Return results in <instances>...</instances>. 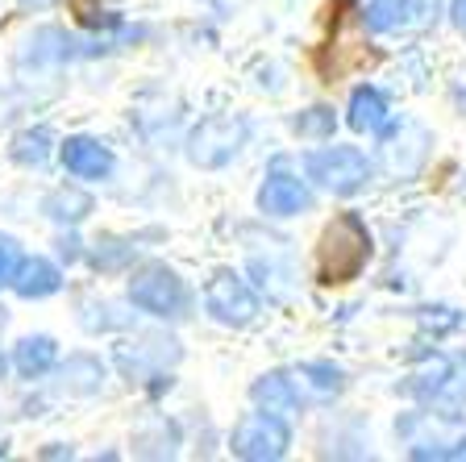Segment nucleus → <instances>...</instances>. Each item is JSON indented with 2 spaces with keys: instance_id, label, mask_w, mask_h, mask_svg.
<instances>
[{
  "instance_id": "1",
  "label": "nucleus",
  "mask_w": 466,
  "mask_h": 462,
  "mask_svg": "<svg viewBox=\"0 0 466 462\" xmlns=\"http://www.w3.org/2000/svg\"><path fill=\"white\" fill-rule=\"evenodd\" d=\"M370 262V230L359 212H341L325 225L317 246V275L320 283L341 288V283L359 280L362 267Z\"/></svg>"
},
{
  "instance_id": "2",
  "label": "nucleus",
  "mask_w": 466,
  "mask_h": 462,
  "mask_svg": "<svg viewBox=\"0 0 466 462\" xmlns=\"http://www.w3.org/2000/svg\"><path fill=\"white\" fill-rule=\"evenodd\" d=\"M129 300H134L142 313H150V317H167V321L187 317L184 280H179L171 267H163V262H146L142 271H134V280H129Z\"/></svg>"
},
{
  "instance_id": "3",
  "label": "nucleus",
  "mask_w": 466,
  "mask_h": 462,
  "mask_svg": "<svg viewBox=\"0 0 466 462\" xmlns=\"http://www.w3.org/2000/svg\"><path fill=\"white\" fill-rule=\"evenodd\" d=\"M246 138H250V126L242 117H208L187 138V159L196 167H204V171H217V167H225L233 154L242 150Z\"/></svg>"
},
{
  "instance_id": "4",
  "label": "nucleus",
  "mask_w": 466,
  "mask_h": 462,
  "mask_svg": "<svg viewBox=\"0 0 466 462\" xmlns=\"http://www.w3.org/2000/svg\"><path fill=\"white\" fill-rule=\"evenodd\" d=\"M309 180H317L333 196H354L367 188L370 163L354 146H325V150L309 154Z\"/></svg>"
},
{
  "instance_id": "5",
  "label": "nucleus",
  "mask_w": 466,
  "mask_h": 462,
  "mask_svg": "<svg viewBox=\"0 0 466 462\" xmlns=\"http://www.w3.org/2000/svg\"><path fill=\"white\" fill-rule=\"evenodd\" d=\"M233 454L238 458H250V462H275L288 454L291 446V434H288V425L279 421L275 413H246L242 421L233 425Z\"/></svg>"
},
{
  "instance_id": "6",
  "label": "nucleus",
  "mask_w": 466,
  "mask_h": 462,
  "mask_svg": "<svg viewBox=\"0 0 466 462\" xmlns=\"http://www.w3.org/2000/svg\"><path fill=\"white\" fill-rule=\"evenodd\" d=\"M204 304H208V313H213L221 325H250V321L258 317V296H254L238 275H229V271H221V275L204 288Z\"/></svg>"
},
{
  "instance_id": "7",
  "label": "nucleus",
  "mask_w": 466,
  "mask_h": 462,
  "mask_svg": "<svg viewBox=\"0 0 466 462\" xmlns=\"http://www.w3.org/2000/svg\"><path fill=\"white\" fill-rule=\"evenodd\" d=\"M309 204H312V192L304 188V180L291 171H279V167H275L258 188V209L267 212V217H296V212H304Z\"/></svg>"
},
{
  "instance_id": "8",
  "label": "nucleus",
  "mask_w": 466,
  "mask_h": 462,
  "mask_svg": "<svg viewBox=\"0 0 466 462\" xmlns=\"http://www.w3.org/2000/svg\"><path fill=\"white\" fill-rule=\"evenodd\" d=\"M63 167L76 180H108L113 175V150L96 138H67L63 142Z\"/></svg>"
},
{
  "instance_id": "9",
  "label": "nucleus",
  "mask_w": 466,
  "mask_h": 462,
  "mask_svg": "<svg viewBox=\"0 0 466 462\" xmlns=\"http://www.w3.org/2000/svg\"><path fill=\"white\" fill-rule=\"evenodd\" d=\"M291 384H296V395H300V408H304V405H325V400H333V395L346 387V379H341V371L329 363H304L291 371Z\"/></svg>"
},
{
  "instance_id": "10",
  "label": "nucleus",
  "mask_w": 466,
  "mask_h": 462,
  "mask_svg": "<svg viewBox=\"0 0 466 462\" xmlns=\"http://www.w3.org/2000/svg\"><path fill=\"white\" fill-rule=\"evenodd\" d=\"M13 288H17V296H25V300H42V296H55V292L63 288V275H58V267L50 259H38V254H34V259H21Z\"/></svg>"
},
{
  "instance_id": "11",
  "label": "nucleus",
  "mask_w": 466,
  "mask_h": 462,
  "mask_svg": "<svg viewBox=\"0 0 466 462\" xmlns=\"http://www.w3.org/2000/svg\"><path fill=\"white\" fill-rule=\"evenodd\" d=\"M254 405L267 408V413H296L300 408V395H296V384H291V371H271V375H262L258 384L250 387Z\"/></svg>"
},
{
  "instance_id": "12",
  "label": "nucleus",
  "mask_w": 466,
  "mask_h": 462,
  "mask_svg": "<svg viewBox=\"0 0 466 462\" xmlns=\"http://www.w3.org/2000/svg\"><path fill=\"white\" fill-rule=\"evenodd\" d=\"M346 121L359 129V134H383L388 121H391V108H388V100L379 97L375 87H359V92L350 97V117Z\"/></svg>"
},
{
  "instance_id": "13",
  "label": "nucleus",
  "mask_w": 466,
  "mask_h": 462,
  "mask_svg": "<svg viewBox=\"0 0 466 462\" xmlns=\"http://www.w3.org/2000/svg\"><path fill=\"white\" fill-rule=\"evenodd\" d=\"M100 384H105V366L92 354H76L58 366V387L67 395H96Z\"/></svg>"
},
{
  "instance_id": "14",
  "label": "nucleus",
  "mask_w": 466,
  "mask_h": 462,
  "mask_svg": "<svg viewBox=\"0 0 466 462\" xmlns=\"http://www.w3.org/2000/svg\"><path fill=\"white\" fill-rule=\"evenodd\" d=\"M55 358H58V346H55V337H46V334L21 337L17 350H13V366H17L25 379L46 375L50 366H55Z\"/></svg>"
},
{
  "instance_id": "15",
  "label": "nucleus",
  "mask_w": 466,
  "mask_h": 462,
  "mask_svg": "<svg viewBox=\"0 0 466 462\" xmlns=\"http://www.w3.org/2000/svg\"><path fill=\"white\" fill-rule=\"evenodd\" d=\"M408 13H412V0H370L362 21H367L370 34H391L408 21Z\"/></svg>"
},
{
  "instance_id": "16",
  "label": "nucleus",
  "mask_w": 466,
  "mask_h": 462,
  "mask_svg": "<svg viewBox=\"0 0 466 462\" xmlns=\"http://www.w3.org/2000/svg\"><path fill=\"white\" fill-rule=\"evenodd\" d=\"M50 129H25V134L13 138V159L25 167H42L50 159Z\"/></svg>"
},
{
  "instance_id": "17",
  "label": "nucleus",
  "mask_w": 466,
  "mask_h": 462,
  "mask_svg": "<svg viewBox=\"0 0 466 462\" xmlns=\"http://www.w3.org/2000/svg\"><path fill=\"white\" fill-rule=\"evenodd\" d=\"M46 212L55 217V221H84L87 212H92V200H87L84 192H50L46 196Z\"/></svg>"
},
{
  "instance_id": "18",
  "label": "nucleus",
  "mask_w": 466,
  "mask_h": 462,
  "mask_svg": "<svg viewBox=\"0 0 466 462\" xmlns=\"http://www.w3.org/2000/svg\"><path fill=\"white\" fill-rule=\"evenodd\" d=\"M291 126H296L300 138H329L333 134V108H309V113H300Z\"/></svg>"
},
{
  "instance_id": "19",
  "label": "nucleus",
  "mask_w": 466,
  "mask_h": 462,
  "mask_svg": "<svg viewBox=\"0 0 466 462\" xmlns=\"http://www.w3.org/2000/svg\"><path fill=\"white\" fill-rule=\"evenodd\" d=\"M17 267H21V246H17V238L0 233V288H13V280H17Z\"/></svg>"
},
{
  "instance_id": "20",
  "label": "nucleus",
  "mask_w": 466,
  "mask_h": 462,
  "mask_svg": "<svg viewBox=\"0 0 466 462\" xmlns=\"http://www.w3.org/2000/svg\"><path fill=\"white\" fill-rule=\"evenodd\" d=\"M450 13H454V26L466 34V0H454V5H450Z\"/></svg>"
},
{
  "instance_id": "21",
  "label": "nucleus",
  "mask_w": 466,
  "mask_h": 462,
  "mask_svg": "<svg viewBox=\"0 0 466 462\" xmlns=\"http://www.w3.org/2000/svg\"><path fill=\"white\" fill-rule=\"evenodd\" d=\"M450 458H466V437H462V442L454 446V450H450Z\"/></svg>"
},
{
  "instance_id": "22",
  "label": "nucleus",
  "mask_w": 466,
  "mask_h": 462,
  "mask_svg": "<svg viewBox=\"0 0 466 462\" xmlns=\"http://www.w3.org/2000/svg\"><path fill=\"white\" fill-rule=\"evenodd\" d=\"M21 5H34V9H46L50 0H21Z\"/></svg>"
},
{
  "instance_id": "23",
  "label": "nucleus",
  "mask_w": 466,
  "mask_h": 462,
  "mask_svg": "<svg viewBox=\"0 0 466 462\" xmlns=\"http://www.w3.org/2000/svg\"><path fill=\"white\" fill-rule=\"evenodd\" d=\"M0 329H5V313H0ZM0 371H5V358H0Z\"/></svg>"
},
{
  "instance_id": "24",
  "label": "nucleus",
  "mask_w": 466,
  "mask_h": 462,
  "mask_svg": "<svg viewBox=\"0 0 466 462\" xmlns=\"http://www.w3.org/2000/svg\"><path fill=\"white\" fill-rule=\"evenodd\" d=\"M0 454H5V429H0Z\"/></svg>"
}]
</instances>
